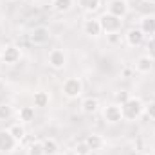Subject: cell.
I'll list each match as a JSON object with an SVG mask.
<instances>
[{
  "instance_id": "6da1fadb",
  "label": "cell",
  "mask_w": 155,
  "mask_h": 155,
  "mask_svg": "<svg viewBox=\"0 0 155 155\" xmlns=\"http://www.w3.org/2000/svg\"><path fill=\"white\" fill-rule=\"evenodd\" d=\"M121 112H123V119L135 121L137 117H141V114L144 112V105H143L141 99H137V97H130L126 103L121 105Z\"/></svg>"
},
{
  "instance_id": "7a4b0ae2",
  "label": "cell",
  "mask_w": 155,
  "mask_h": 155,
  "mask_svg": "<svg viewBox=\"0 0 155 155\" xmlns=\"http://www.w3.org/2000/svg\"><path fill=\"white\" fill-rule=\"evenodd\" d=\"M99 24H101L103 33H107V35H114V33H119V31H121L123 18L114 16V15H110V13H105V15L99 18Z\"/></svg>"
},
{
  "instance_id": "3957f363",
  "label": "cell",
  "mask_w": 155,
  "mask_h": 155,
  "mask_svg": "<svg viewBox=\"0 0 155 155\" xmlns=\"http://www.w3.org/2000/svg\"><path fill=\"white\" fill-rule=\"evenodd\" d=\"M81 92H83V85H81V81H79L78 78H69V79H65V83H63V94H65L69 99L79 97Z\"/></svg>"
},
{
  "instance_id": "277c9868",
  "label": "cell",
  "mask_w": 155,
  "mask_h": 155,
  "mask_svg": "<svg viewBox=\"0 0 155 155\" xmlns=\"http://www.w3.org/2000/svg\"><path fill=\"white\" fill-rule=\"evenodd\" d=\"M20 49L18 47H15V45H7L2 52H0V60H2V63H7V65H15V63H18V60H20Z\"/></svg>"
},
{
  "instance_id": "5b68a950",
  "label": "cell",
  "mask_w": 155,
  "mask_h": 155,
  "mask_svg": "<svg viewBox=\"0 0 155 155\" xmlns=\"http://www.w3.org/2000/svg\"><path fill=\"white\" fill-rule=\"evenodd\" d=\"M16 146V139L11 135L9 130H0V153L13 152Z\"/></svg>"
},
{
  "instance_id": "8992f818",
  "label": "cell",
  "mask_w": 155,
  "mask_h": 155,
  "mask_svg": "<svg viewBox=\"0 0 155 155\" xmlns=\"http://www.w3.org/2000/svg\"><path fill=\"white\" fill-rule=\"evenodd\" d=\"M65 63H67V56H65L63 51H60V49L51 51V54H49V65H51L52 69L60 71V69L65 67Z\"/></svg>"
},
{
  "instance_id": "52a82bcc",
  "label": "cell",
  "mask_w": 155,
  "mask_h": 155,
  "mask_svg": "<svg viewBox=\"0 0 155 155\" xmlns=\"http://www.w3.org/2000/svg\"><path fill=\"white\" fill-rule=\"evenodd\" d=\"M51 40V31L47 27H35L31 31V41L35 45H45Z\"/></svg>"
},
{
  "instance_id": "ba28073f",
  "label": "cell",
  "mask_w": 155,
  "mask_h": 155,
  "mask_svg": "<svg viewBox=\"0 0 155 155\" xmlns=\"http://www.w3.org/2000/svg\"><path fill=\"white\" fill-rule=\"evenodd\" d=\"M108 13L114 15V16H119V18H124L126 13H128V2L126 0H110Z\"/></svg>"
},
{
  "instance_id": "9c48e42d",
  "label": "cell",
  "mask_w": 155,
  "mask_h": 155,
  "mask_svg": "<svg viewBox=\"0 0 155 155\" xmlns=\"http://www.w3.org/2000/svg\"><path fill=\"white\" fill-rule=\"evenodd\" d=\"M103 117H105L108 123H119V121H123V112H121V107H119L117 103L105 107V110H103Z\"/></svg>"
},
{
  "instance_id": "30bf717a",
  "label": "cell",
  "mask_w": 155,
  "mask_h": 155,
  "mask_svg": "<svg viewBox=\"0 0 155 155\" xmlns=\"http://www.w3.org/2000/svg\"><path fill=\"white\" fill-rule=\"evenodd\" d=\"M126 41H128V45L137 47V45H141V43L144 41V33H143L139 27H132V29L126 33Z\"/></svg>"
},
{
  "instance_id": "8fae6325",
  "label": "cell",
  "mask_w": 155,
  "mask_h": 155,
  "mask_svg": "<svg viewBox=\"0 0 155 155\" xmlns=\"http://www.w3.org/2000/svg\"><path fill=\"white\" fill-rule=\"evenodd\" d=\"M83 33L88 35V36H99V35L103 33L99 20H85V24H83Z\"/></svg>"
},
{
  "instance_id": "7c38bea8",
  "label": "cell",
  "mask_w": 155,
  "mask_h": 155,
  "mask_svg": "<svg viewBox=\"0 0 155 155\" xmlns=\"http://www.w3.org/2000/svg\"><path fill=\"white\" fill-rule=\"evenodd\" d=\"M139 29L144 33V36H155V16H152V15L144 16L141 20V27Z\"/></svg>"
},
{
  "instance_id": "4fadbf2b",
  "label": "cell",
  "mask_w": 155,
  "mask_h": 155,
  "mask_svg": "<svg viewBox=\"0 0 155 155\" xmlns=\"http://www.w3.org/2000/svg\"><path fill=\"white\" fill-rule=\"evenodd\" d=\"M152 67H153V60L146 54V56H141V58H137V61H135V69L141 72V74H146V72H150L152 71Z\"/></svg>"
},
{
  "instance_id": "5bb4252c",
  "label": "cell",
  "mask_w": 155,
  "mask_h": 155,
  "mask_svg": "<svg viewBox=\"0 0 155 155\" xmlns=\"http://www.w3.org/2000/svg\"><path fill=\"white\" fill-rule=\"evenodd\" d=\"M81 110H83L85 114H96V112L99 110V101H97L96 97H87V99H83V103H81Z\"/></svg>"
},
{
  "instance_id": "9a60e30c",
  "label": "cell",
  "mask_w": 155,
  "mask_h": 155,
  "mask_svg": "<svg viewBox=\"0 0 155 155\" xmlns=\"http://www.w3.org/2000/svg\"><path fill=\"white\" fill-rule=\"evenodd\" d=\"M85 143L88 144V148H90L92 152H96V150H101V148L105 146V139H103L101 135H97V134H92V135H88V137L85 139Z\"/></svg>"
},
{
  "instance_id": "2e32d148",
  "label": "cell",
  "mask_w": 155,
  "mask_h": 155,
  "mask_svg": "<svg viewBox=\"0 0 155 155\" xmlns=\"http://www.w3.org/2000/svg\"><path fill=\"white\" fill-rule=\"evenodd\" d=\"M18 121L20 123H31L35 121V108L33 107H22L18 112Z\"/></svg>"
},
{
  "instance_id": "e0dca14e",
  "label": "cell",
  "mask_w": 155,
  "mask_h": 155,
  "mask_svg": "<svg viewBox=\"0 0 155 155\" xmlns=\"http://www.w3.org/2000/svg\"><path fill=\"white\" fill-rule=\"evenodd\" d=\"M41 144H43V152H45V155H56L58 150H60V148H58V143H56L54 139H51V137L43 139Z\"/></svg>"
},
{
  "instance_id": "ac0fdd59",
  "label": "cell",
  "mask_w": 155,
  "mask_h": 155,
  "mask_svg": "<svg viewBox=\"0 0 155 155\" xmlns=\"http://www.w3.org/2000/svg\"><path fill=\"white\" fill-rule=\"evenodd\" d=\"M9 132H11V135L16 139V143H20V141L25 137V126H24L22 123H15V124L9 128Z\"/></svg>"
},
{
  "instance_id": "d6986e66",
  "label": "cell",
  "mask_w": 155,
  "mask_h": 155,
  "mask_svg": "<svg viewBox=\"0 0 155 155\" xmlns=\"http://www.w3.org/2000/svg\"><path fill=\"white\" fill-rule=\"evenodd\" d=\"M33 101H35V107H47L49 105V101H51V97H49V94L47 92H35V96H33Z\"/></svg>"
},
{
  "instance_id": "ffe728a7",
  "label": "cell",
  "mask_w": 155,
  "mask_h": 155,
  "mask_svg": "<svg viewBox=\"0 0 155 155\" xmlns=\"http://www.w3.org/2000/svg\"><path fill=\"white\" fill-rule=\"evenodd\" d=\"M78 4H79V7H81L83 11L92 13V11H96V9L99 7L101 0H78Z\"/></svg>"
},
{
  "instance_id": "44dd1931",
  "label": "cell",
  "mask_w": 155,
  "mask_h": 155,
  "mask_svg": "<svg viewBox=\"0 0 155 155\" xmlns=\"http://www.w3.org/2000/svg\"><path fill=\"white\" fill-rule=\"evenodd\" d=\"M52 7L58 13H67L72 7V0H52Z\"/></svg>"
},
{
  "instance_id": "7402d4cb",
  "label": "cell",
  "mask_w": 155,
  "mask_h": 155,
  "mask_svg": "<svg viewBox=\"0 0 155 155\" xmlns=\"http://www.w3.org/2000/svg\"><path fill=\"white\" fill-rule=\"evenodd\" d=\"M11 116H13V107L7 103H2L0 105V121H7Z\"/></svg>"
},
{
  "instance_id": "603a6c76",
  "label": "cell",
  "mask_w": 155,
  "mask_h": 155,
  "mask_svg": "<svg viewBox=\"0 0 155 155\" xmlns=\"http://www.w3.org/2000/svg\"><path fill=\"white\" fill-rule=\"evenodd\" d=\"M29 155H45V152H43V144L41 143H33L31 146H29V152H27Z\"/></svg>"
},
{
  "instance_id": "cb8c5ba5",
  "label": "cell",
  "mask_w": 155,
  "mask_h": 155,
  "mask_svg": "<svg viewBox=\"0 0 155 155\" xmlns=\"http://www.w3.org/2000/svg\"><path fill=\"white\" fill-rule=\"evenodd\" d=\"M90 148H88V144L83 141V143H78L76 144V155H90Z\"/></svg>"
},
{
  "instance_id": "d4e9b609",
  "label": "cell",
  "mask_w": 155,
  "mask_h": 155,
  "mask_svg": "<svg viewBox=\"0 0 155 155\" xmlns=\"http://www.w3.org/2000/svg\"><path fill=\"white\" fill-rule=\"evenodd\" d=\"M128 99H130V94H128L126 90H121V92H117L116 94V103L119 105V107H121L123 103H126Z\"/></svg>"
},
{
  "instance_id": "484cf974",
  "label": "cell",
  "mask_w": 155,
  "mask_h": 155,
  "mask_svg": "<svg viewBox=\"0 0 155 155\" xmlns=\"http://www.w3.org/2000/svg\"><path fill=\"white\" fill-rule=\"evenodd\" d=\"M144 112H146V116L150 117V119H155V101L144 107Z\"/></svg>"
},
{
  "instance_id": "4316f807",
  "label": "cell",
  "mask_w": 155,
  "mask_h": 155,
  "mask_svg": "<svg viewBox=\"0 0 155 155\" xmlns=\"http://www.w3.org/2000/svg\"><path fill=\"white\" fill-rule=\"evenodd\" d=\"M148 51H150V54H148V56H150L152 60H155V36L150 40V43H148Z\"/></svg>"
},
{
  "instance_id": "83f0119b",
  "label": "cell",
  "mask_w": 155,
  "mask_h": 155,
  "mask_svg": "<svg viewBox=\"0 0 155 155\" xmlns=\"http://www.w3.org/2000/svg\"><path fill=\"white\" fill-rule=\"evenodd\" d=\"M108 40H110V43H117V41L121 40V35H117V33H114V35H108Z\"/></svg>"
},
{
  "instance_id": "f1b7e54d",
  "label": "cell",
  "mask_w": 155,
  "mask_h": 155,
  "mask_svg": "<svg viewBox=\"0 0 155 155\" xmlns=\"http://www.w3.org/2000/svg\"><path fill=\"white\" fill-rule=\"evenodd\" d=\"M146 2H150V4H155V0H146Z\"/></svg>"
}]
</instances>
